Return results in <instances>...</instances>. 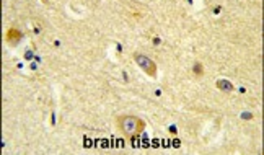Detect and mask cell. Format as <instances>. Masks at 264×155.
I'll return each mask as SVG.
<instances>
[{
    "mask_svg": "<svg viewBox=\"0 0 264 155\" xmlns=\"http://www.w3.org/2000/svg\"><path fill=\"white\" fill-rule=\"evenodd\" d=\"M194 74H196V75H203V66H201V64L194 66Z\"/></svg>",
    "mask_w": 264,
    "mask_h": 155,
    "instance_id": "obj_5",
    "label": "cell"
},
{
    "mask_svg": "<svg viewBox=\"0 0 264 155\" xmlns=\"http://www.w3.org/2000/svg\"><path fill=\"white\" fill-rule=\"evenodd\" d=\"M134 59H136V62L139 64V67H141L147 75L154 77L157 74V64L150 58H147V56L137 53V54H134Z\"/></svg>",
    "mask_w": 264,
    "mask_h": 155,
    "instance_id": "obj_2",
    "label": "cell"
},
{
    "mask_svg": "<svg viewBox=\"0 0 264 155\" xmlns=\"http://www.w3.org/2000/svg\"><path fill=\"white\" fill-rule=\"evenodd\" d=\"M7 41L12 44V46H15V44H18L20 43V39H22V33H20L17 28H10L9 31H7Z\"/></svg>",
    "mask_w": 264,
    "mask_h": 155,
    "instance_id": "obj_3",
    "label": "cell"
},
{
    "mask_svg": "<svg viewBox=\"0 0 264 155\" xmlns=\"http://www.w3.org/2000/svg\"><path fill=\"white\" fill-rule=\"evenodd\" d=\"M217 88L222 91H227V93H232V91L235 90V87L228 80H217Z\"/></svg>",
    "mask_w": 264,
    "mask_h": 155,
    "instance_id": "obj_4",
    "label": "cell"
},
{
    "mask_svg": "<svg viewBox=\"0 0 264 155\" xmlns=\"http://www.w3.org/2000/svg\"><path fill=\"white\" fill-rule=\"evenodd\" d=\"M117 124H119L121 131L124 134H127V136H134V134L142 132L145 126L141 119L136 116H121L117 119Z\"/></svg>",
    "mask_w": 264,
    "mask_h": 155,
    "instance_id": "obj_1",
    "label": "cell"
}]
</instances>
